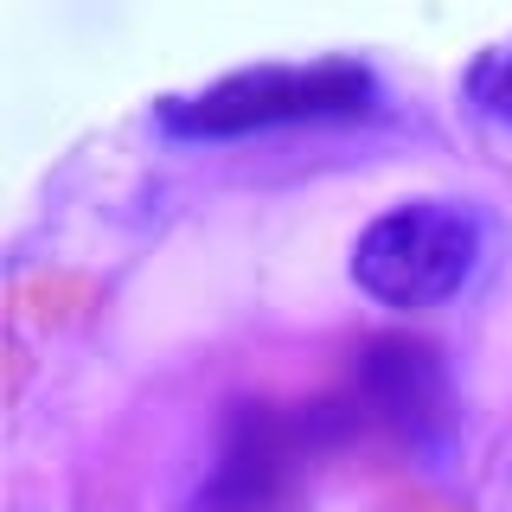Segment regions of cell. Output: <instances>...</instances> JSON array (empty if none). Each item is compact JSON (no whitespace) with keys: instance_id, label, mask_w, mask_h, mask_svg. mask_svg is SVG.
I'll list each match as a JSON object with an SVG mask.
<instances>
[{"instance_id":"cell-1","label":"cell","mask_w":512,"mask_h":512,"mask_svg":"<svg viewBox=\"0 0 512 512\" xmlns=\"http://www.w3.org/2000/svg\"><path fill=\"white\" fill-rule=\"evenodd\" d=\"M378 109V77L359 58H308V64H250L218 84L167 96L160 128L180 141H231L295 122H346Z\"/></svg>"},{"instance_id":"cell-2","label":"cell","mask_w":512,"mask_h":512,"mask_svg":"<svg viewBox=\"0 0 512 512\" xmlns=\"http://www.w3.org/2000/svg\"><path fill=\"white\" fill-rule=\"evenodd\" d=\"M480 263V218L455 199H404L378 212L352 244V282L378 308H442Z\"/></svg>"},{"instance_id":"cell-3","label":"cell","mask_w":512,"mask_h":512,"mask_svg":"<svg viewBox=\"0 0 512 512\" xmlns=\"http://www.w3.org/2000/svg\"><path fill=\"white\" fill-rule=\"evenodd\" d=\"M365 378H372V397L384 404L391 423H404L410 436L442 423V365L429 346L410 340H378L372 359H365Z\"/></svg>"},{"instance_id":"cell-4","label":"cell","mask_w":512,"mask_h":512,"mask_svg":"<svg viewBox=\"0 0 512 512\" xmlns=\"http://www.w3.org/2000/svg\"><path fill=\"white\" fill-rule=\"evenodd\" d=\"M468 96L487 116H500L512 122V45H500V52H487V58H474V71H468Z\"/></svg>"}]
</instances>
